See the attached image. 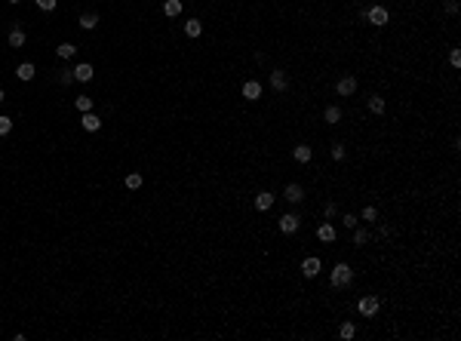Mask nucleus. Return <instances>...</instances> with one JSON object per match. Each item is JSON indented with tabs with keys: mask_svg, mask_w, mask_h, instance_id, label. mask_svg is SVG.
I'll return each mask as SVG.
<instances>
[{
	"mask_svg": "<svg viewBox=\"0 0 461 341\" xmlns=\"http://www.w3.org/2000/svg\"><path fill=\"white\" fill-rule=\"evenodd\" d=\"M298 228H301L298 212H286V215H280V231H283V233H295Z\"/></svg>",
	"mask_w": 461,
	"mask_h": 341,
	"instance_id": "nucleus-7",
	"label": "nucleus"
},
{
	"mask_svg": "<svg viewBox=\"0 0 461 341\" xmlns=\"http://www.w3.org/2000/svg\"><path fill=\"white\" fill-rule=\"evenodd\" d=\"M80 126L86 132H99L102 129V120H99V114H92V111H86L83 117H80Z\"/></svg>",
	"mask_w": 461,
	"mask_h": 341,
	"instance_id": "nucleus-12",
	"label": "nucleus"
},
{
	"mask_svg": "<svg viewBox=\"0 0 461 341\" xmlns=\"http://www.w3.org/2000/svg\"><path fill=\"white\" fill-rule=\"evenodd\" d=\"M363 18H366L369 25H375V28H385L387 18H390V13H387L385 6H369V9H363Z\"/></svg>",
	"mask_w": 461,
	"mask_h": 341,
	"instance_id": "nucleus-2",
	"label": "nucleus"
},
{
	"mask_svg": "<svg viewBox=\"0 0 461 341\" xmlns=\"http://www.w3.org/2000/svg\"><path fill=\"white\" fill-rule=\"evenodd\" d=\"M184 34H188V37H200L203 34V22H200V18H188V22H184Z\"/></svg>",
	"mask_w": 461,
	"mask_h": 341,
	"instance_id": "nucleus-20",
	"label": "nucleus"
},
{
	"mask_svg": "<svg viewBox=\"0 0 461 341\" xmlns=\"http://www.w3.org/2000/svg\"><path fill=\"white\" fill-rule=\"evenodd\" d=\"M58 83H62V86H71L74 83V71H71V68H58Z\"/></svg>",
	"mask_w": 461,
	"mask_h": 341,
	"instance_id": "nucleus-27",
	"label": "nucleus"
},
{
	"mask_svg": "<svg viewBox=\"0 0 461 341\" xmlns=\"http://www.w3.org/2000/svg\"><path fill=\"white\" fill-rule=\"evenodd\" d=\"M378 307H381V301H378V295H363L360 301H357V314L360 317H375L378 314Z\"/></svg>",
	"mask_w": 461,
	"mask_h": 341,
	"instance_id": "nucleus-3",
	"label": "nucleus"
},
{
	"mask_svg": "<svg viewBox=\"0 0 461 341\" xmlns=\"http://www.w3.org/2000/svg\"><path fill=\"white\" fill-rule=\"evenodd\" d=\"M92 77H95V71H92L90 62H80V65L74 68V80H77V83H90Z\"/></svg>",
	"mask_w": 461,
	"mask_h": 341,
	"instance_id": "nucleus-11",
	"label": "nucleus"
},
{
	"mask_svg": "<svg viewBox=\"0 0 461 341\" xmlns=\"http://www.w3.org/2000/svg\"><path fill=\"white\" fill-rule=\"evenodd\" d=\"M366 105H369V111L375 114V117H381V114H385V108H387L381 95H369V102H366Z\"/></svg>",
	"mask_w": 461,
	"mask_h": 341,
	"instance_id": "nucleus-18",
	"label": "nucleus"
},
{
	"mask_svg": "<svg viewBox=\"0 0 461 341\" xmlns=\"http://www.w3.org/2000/svg\"><path fill=\"white\" fill-rule=\"evenodd\" d=\"M55 53H58V58H65V62H68V58H74L77 46H74V43H58V46H55Z\"/></svg>",
	"mask_w": 461,
	"mask_h": 341,
	"instance_id": "nucleus-22",
	"label": "nucleus"
},
{
	"mask_svg": "<svg viewBox=\"0 0 461 341\" xmlns=\"http://www.w3.org/2000/svg\"><path fill=\"white\" fill-rule=\"evenodd\" d=\"M369 243V228H354V246H366Z\"/></svg>",
	"mask_w": 461,
	"mask_h": 341,
	"instance_id": "nucleus-24",
	"label": "nucleus"
},
{
	"mask_svg": "<svg viewBox=\"0 0 461 341\" xmlns=\"http://www.w3.org/2000/svg\"><path fill=\"white\" fill-rule=\"evenodd\" d=\"M446 13H449V16L458 13V0H449V3H446Z\"/></svg>",
	"mask_w": 461,
	"mask_h": 341,
	"instance_id": "nucleus-35",
	"label": "nucleus"
},
{
	"mask_svg": "<svg viewBox=\"0 0 461 341\" xmlns=\"http://www.w3.org/2000/svg\"><path fill=\"white\" fill-rule=\"evenodd\" d=\"M240 92H243V99H246V102H258L264 90H261V83H258V80H246Z\"/></svg>",
	"mask_w": 461,
	"mask_h": 341,
	"instance_id": "nucleus-9",
	"label": "nucleus"
},
{
	"mask_svg": "<svg viewBox=\"0 0 461 341\" xmlns=\"http://www.w3.org/2000/svg\"><path fill=\"white\" fill-rule=\"evenodd\" d=\"M345 154H348V151H345V144H332V160H335V163L345 160Z\"/></svg>",
	"mask_w": 461,
	"mask_h": 341,
	"instance_id": "nucleus-31",
	"label": "nucleus"
},
{
	"mask_svg": "<svg viewBox=\"0 0 461 341\" xmlns=\"http://www.w3.org/2000/svg\"><path fill=\"white\" fill-rule=\"evenodd\" d=\"M283 200H289L292 206H295V203H301V200H305V188H301L298 181H289L286 188H283Z\"/></svg>",
	"mask_w": 461,
	"mask_h": 341,
	"instance_id": "nucleus-5",
	"label": "nucleus"
},
{
	"mask_svg": "<svg viewBox=\"0 0 461 341\" xmlns=\"http://www.w3.org/2000/svg\"><path fill=\"white\" fill-rule=\"evenodd\" d=\"M390 233H394V228H390V225H381V228H378V237H390Z\"/></svg>",
	"mask_w": 461,
	"mask_h": 341,
	"instance_id": "nucleus-36",
	"label": "nucleus"
},
{
	"mask_svg": "<svg viewBox=\"0 0 461 341\" xmlns=\"http://www.w3.org/2000/svg\"><path fill=\"white\" fill-rule=\"evenodd\" d=\"M274 200H277V197H274L271 191H261V194H256V209H258V212H268V209L274 206Z\"/></svg>",
	"mask_w": 461,
	"mask_h": 341,
	"instance_id": "nucleus-15",
	"label": "nucleus"
},
{
	"mask_svg": "<svg viewBox=\"0 0 461 341\" xmlns=\"http://www.w3.org/2000/svg\"><path fill=\"white\" fill-rule=\"evenodd\" d=\"M9 46H13V50H18V46H25V28H13V31H9Z\"/></svg>",
	"mask_w": 461,
	"mask_h": 341,
	"instance_id": "nucleus-17",
	"label": "nucleus"
},
{
	"mask_svg": "<svg viewBox=\"0 0 461 341\" xmlns=\"http://www.w3.org/2000/svg\"><path fill=\"white\" fill-rule=\"evenodd\" d=\"M34 3H37V9H43V13H53L58 0H34Z\"/></svg>",
	"mask_w": 461,
	"mask_h": 341,
	"instance_id": "nucleus-32",
	"label": "nucleus"
},
{
	"mask_svg": "<svg viewBox=\"0 0 461 341\" xmlns=\"http://www.w3.org/2000/svg\"><path fill=\"white\" fill-rule=\"evenodd\" d=\"M16 77H18V80H25V83H28V80H34V77H37L34 62H22V65L16 68Z\"/></svg>",
	"mask_w": 461,
	"mask_h": 341,
	"instance_id": "nucleus-14",
	"label": "nucleus"
},
{
	"mask_svg": "<svg viewBox=\"0 0 461 341\" xmlns=\"http://www.w3.org/2000/svg\"><path fill=\"white\" fill-rule=\"evenodd\" d=\"M163 13L169 16V18H175V16L182 13V0H166V3H163Z\"/></svg>",
	"mask_w": 461,
	"mask_h": 341,
	"instance_id": "nucleus-23",
	"label": "nucleus"
},
{
	"mask_svg": "<svg viewBox=\"0 0 461 341\" xmlns=\"http://www.w3.org/2000/svg\"><path fill=\"white\" fill-rule=\"evenodd\" d=\"M80 28H83V31L99 28V13H83V16H80Z\"/></svg>",
	"mask_w": 461,
	"mask_h": 341,
	"instance_id": "nucleus-19",
	"label": "nucleus"
},
{
	"mask_svg": "<svg viewBox=\"0 0 461 341\" xmlns=\"http://www.w3.org/2000/svg\"><path fill=\"white\" fill-rule=\"evenodd\" d=\"M341 225H345L348 231H354L360 225V215H350V212H345V218H341Z\"/></svg>",
	"mask_w": 461,
	"mask_h": 341,
	"instance_id": "nucleus-30",
	"label": "nucleus"
},
{
	"mask_svg": "<svg viewBox=\"0 0 461 341\" xmlns=\"http://www.w3.org/2000/svg\"><path fill=\"white\" fill-rule=\"evenodd\" d=\"M317 237H320L323 243H335V240H338V231H335L332 221H320V225H317Z\"/></svg>",
	"mask_w": 461,
	"mask_h": 341,
	"instance_id": "nucleus-10",
	"label": "nucleus"
},
{
	"mask_svg": "<svg viewBox=\"0 0 461 341\" xmlns=\"http://www.w3.org/2000/svg\"><path fill=\"white\" fill-rule=\"evenodd\" d=\"M338 335H341V338H345V341H350V338H354V335H357V326H354V323H350V320H345V323H341V329H338Z\"/></svg>",
	"mask_w": 461,
	"mask_h": 341,
	"instance_id": "nucleus-26",
	"label": "nucleus"
},
{
	"mask_svg": "<svg viewBox=\"0 0 461 341\" xmlns=\"http://www.w3.org/2000/svg\"><path fill=\"white\" fill-rule=\"evenodd\" d=\"M320 270H323V261H320L317 255H311V258H305V261H301V274H305L308 280L320 277Z\"/></svg>",
	"mask_w": 461,
	"mask_h": 341,
	"instance_id": "nucleus-6",
	"label": "nucleus"
},
{
	"mask_svg": "<svg viewBox=\"0 0 461 341\" xmlns=\"http://www.w3.org/2000/svg\"><path fill=\"white\" fill-rule=\"evenodd\" d=\"M271 90H274V92H286V90H289L286 71H280V68H274V71H271Z\"/></svg>",
	"mask_w": 461,
	"mask_h": 341,
	"instance_id": "nucleus-8",
	"label": "nucleus"
},
{
	"mask_svg": "<svg viewBox=\"0 0 461 341\" xmlns=\"http://www.w3.org/2000/svg\"><path fill=\"white\" fill-rule=\"evenodd\" d=\"M3 99H6V92H3V90H0V102H3Z\"/></svg>",
	"mask_w": 461,
	"mask_h": 341,
	"instance_id": "nucleus-37",
	"label": "nucleus"
},
{
	"mask_svg": "<svg viewBox=\"0 0 461 341\" xmlns=\"http://www.w3.org/2000/svg\"><path fill=\"white\" fill-rule=\"evenodd\" d=\"M350 283H354V268H350L348 261H338V265L329 270V286L332 289H348Z\"/></svg>",
	"mask_w": 461,
	"mask_h": 341,
	"instance_id": "nucleus-1",
	"label": "nucleus"
},
{
	"mask_svg": "<svg viewBox=\"0 0 461 341\" xmlns=\"http://www.w3.org/2000/svg\"><path fill=\"white\" fill-rule=\"evenodd\" d=\"M335 215H338V206H335V203H326V209H323V218H326V221H332Z\"/></svg>",
	"mask_w": 461,
	"mask_h": 341,
	"instance_id": "nucleus-33",
	"label": "nucleus"
},
{
	"mask_svg": "<svg viewBox=\"0 0 461 341\" xmlns=\"http://www.w3.org/2000/svg\"><path fill=\"white\" fill-rule=\"evenodd\" d=\"M341 117H345V111H341L338 105H326V111H323V120H326L329 126H338Z\"/></svg>",
	"mask_w": 461,
	"mask_h": 341,
	"instance_id": "nucleus-13",
	"label": "nucleus"
},
{
	"mask_svg": "<svg viewBox=\"0 0 461 341\" xmlns=\"http://www.w3.org/2000/svg\"><path fill=\"white\" fill-rule=\"evenodd\" d=\"M9 3H22V0H9Z\"/></svg>",
	"mask_w": 461,
	"mask_h": 341,
	"instance_id": "nucleus-38",
	"label": "nucleus"
},
{
	"mask_svg": "<svg viewBox=\"0 0 461 341\" xmlns=\"http://www.w3.org/2000/svg\"><path fill=\"white\" fill-rule=\"evenodd\" d=\"M449 65H452V68H458V65H461V53H458V50L449 53Z\"/></svg>",
	"mask_w": 461,
	"mask_h": 341,
	"instance_id": "nucleus-34",
	"label": "nucleus"
},
{
	"mask_svg": "<svg viewBox=\"0 0 461 341\" xmlns=\"http://www.w3.org/2000/svg\"><path fill=\"white\" fill-rule=\"evenodd\" d=\"M92 105H95V102L90 99V95H77V99H74V108L80 111V114H86V111H92Z\"/></svg>",
	"mask_w": 461,
	"mask_h": 341,
	"instance_id": "nucleus-21",
	"label": "nucleus"
},
{
	"mask_svg": "<svg viewBox=\"0 0 461 341\" xmlns=\"http://www.w3.org/2000/svg\"><path fill=\"white\" fill-rule=\"evenodd\" d=\"M360 221H378V209H375V206H363Z\"/></svg>",
	"mask_w": 461,
	"mask_h": 341,
	"instance_id": "nucleus-28",
	"label": "nucleus"
},
{
	"mask_svg": "<svg viewBox=\"0 0 461 341\" xmlns=\"http://www.w3.org/2000/svg\"><path fill=\"white\" fill-rule=\"evenodd\" d=\"M335 92L341 95V99L354 95V92H357V77H354V74H345V77H341V80L335 83Z\"/></svg>",
	"mask_w": 461,
	"mask_h": 341,
	"instance_id": "nucleus-4",
	"label": "nucleus"
},
{
	"mask_svg": "<svg viewBox=\"0 0 461 341\" xmlns=\"http://www.w3.org/2000/svg\"><path fill=\"white\" fill-rule=\"evenodd\" d=\"M142 181H145V179H142L139 172H129V175H126V179H123V184H126V188H129V191H139V188H142Z\"/></svg>",
	"mask_w": 461,
	"mask_h": 341,
	"instance_id": "nucleus-25",
	"label": "nucleus"
},
{
	"mask_svg": "<svg viewBox=\"0 0 461 341\" xmlns=\"http://www.w3.org/2000/svg\"><path fill=\"white\" fill-rule=\"evenodd\" d=\"M292 157H295V163H311V157H313L311 144H295V148H292Z\"/></svg>",
	"mask_w": 461,
	"mask_h": 341,
	"instance_id": "nucleus-16",
	"label": "nucleus"
},
{
	"mask_svg": "<svg viewBox=\"0 0 461 341\" xmlns=\"http://www.w3.org/2000/svg\"><path fill=\"white\" fill-rule=\"evenodd\" d=\"M9 132H13V117L0 114V135H9Z\"/></svg>",
	"mask_w": 461,
	"mask_h": 341,
	"instance_id": "nucleus-29",
	"label": "nucleus"
}]
</instances>
